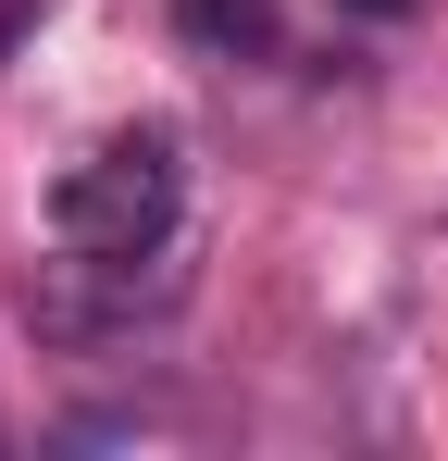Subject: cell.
I'll return each mask as SVG.
<instances>
[{
	"mask_svg": "<svg viewBox=\"0 0 448 461\" xmlns=\"http://www.w3.org/2000/svg\"><path fill=\"white\" fill-rule=\"evenodd\" d=\"M175 225H187V138L175 125H125L50 175V249H162Z\"/></svg>",
	"mask_w": 448,
	"mask_h": 461,
	"instance_id": "cell-1",
	"label": "cell"
},
{
	"mask_svg": "<svg viewBox=\"0 0 448 461\" xmlns=\"http://www.w3.org/2000/svg\"><path fill=\"white\" fill-rule=\"evenodd\" d=\"M175 300H187V249H175V237H162V249H63V262L25 275V324H38L50 349L138 337V324H162Z\"/></svg>",
	"mask_w": 448,
	"mask_h": 461,
	"instance_id": "cell-2",
	"label": "cell"
},
{
	"mask_svg": "<svg viewBox=\"0 0 448 461\" xmlns=\"http://www.w3.org/2000/svg\"><path fill=\"white\" fill-rule=\"evenodd\" d=\"M175 38L200 63H274L287 50V0H175Z\"/></svg>",
	"mask_w": 448,
	"mask_h": 461,
	"instance_id": "cell-3",
	"label": "cell"
},
{
	"mask_svg": "<svg viewBox=\"0 0 448 461\" xmlns=\"http://www.w3.org/2000/svg\"><path fill=\"white\" fill-rule=\"evenodd\" d=\"M38 13H50V0H0V63H13V38H25Z\"/></svg>",
	"mask_w": 448,
	"mask_h": 461,
	"instance_id": "cell-4",
	"label": "cell"
},
{
	"mask_svg": "<svg viewBox=\"0 0 448 461\" xmlns=\"http://www.w3.org/2000/svg\"><path fill=\"white\" fill-rule=\"evenodd\" d=\"M362 13H411V0H362Z\"/></svg>",
	"mask_w": 448,
	"mask_h": 461,
	"instance_id": "cell-5",
	"label": "cell"
}]
</instances>
